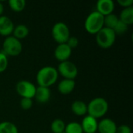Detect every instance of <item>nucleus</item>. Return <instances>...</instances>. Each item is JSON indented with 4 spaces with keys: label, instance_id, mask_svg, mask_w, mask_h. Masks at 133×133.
<instances>
[{
    "label": "nucleus",
    "instance_id": "1",
    "mask_svg": "<svg viewBox=\"0 0 133 133\" xmlns=\"http://www.w3.org/2000/svg\"><path fill=\"white\" fill-rule=\"evenodd\" d=\"M58 78V72L57 69L50 65L44 66L40 69L36 76V80L38 86L48 88L54 85L57 82Z\"/></svg>",
    "mask_w": 133,
    "mask_h": 133
},
{
    "label": "nucleus",
    "instance_id": "2",
    "mask_svg": "<svg viewBox=\"0 0 133 133\" xmlns=\"http://www.w3.org/2000/svg\"><path fill=\"white\" fill-rule=\"evenodd\" d=\"M108 103L103 97H96L87 104L88 115L97 119L104 117L108 111Z\"/></svg>",
    "mask_w": 133,
    "mask_h": 133
},
{
    "label": "nucleus",
    "instance_id": "3",
    "mask_svg": "<svg viewBox=\"0 0 133 133\" xmlns=\"http://www.w3.org/2000/svg\"><path fill=\"white\" fill-rule=\"evenodd\" d=\"M104 16L97 11L90 12L86 18L84 26L87 33L90 34H97L104 27Z\"/></svg>",
    "mask_w": 133,
    "mask_h": 133
},
{
    "label": "nucleus",
    "instance_id": "4",
    "mask_svg": "<svg viewBox=\"0 0 133 133\" xmlns=\"http://www.w3.org/2000/svg\"><path fill=\"white\" fill-rule=\"evenodd\" d=\"M116 34L114 30L107 27H103L96 34V41L99 47L101 48H109L115 42Z\"/></svg>",
    "mask_w": 133,
    "mask_h": 133
},
{
    "label": "nucleus",
    "instance_id": "5",
    "mask_svg": "<svg viewBox=\"0 0 133 133\" xmlns=\"http://www.w3.org/2000/svg\"><path fill=\"white\" fill-rule=\"evenodd\" d=\"M23 51L21 41L13 36L6 37L2 44V52L7 56H18Z\"/></svg>",
    "mask_w": 133,
    "mask_h": 133
},
{
    "label": "nucleus",
    "instance_id": "6",
    "mask_svg": "<svg viewBox=\"0 0 133 133\" xmlns=\"http://www.w3.org/2000/svg\"><path fill=\"white\" fill-rule=\"evenodd\" d=\"M51 35L53 39L58 44H65L70 37L69 26L63 22H58L55 23L51 29Z\"/></svg>",
    "mask_w": 133,
    "mask_h": 133
},
{
    "label": "nucleus",
    "instance_id": "7",
    "mask_svg": "<svg viewBox=\"0 0 133 133\" xmlns=\"http://www.w3.org/2000/svg\"><path fill=\"white\" fill-rule=\"evenodd\" d=\"M57 71L58 74H60L64 79H73L76 78L78 76V68L77 66L70 61H65L60 62Z\"/></svg>",
    "mask_w": 133,
    "mask_h": 133
},
{
    "label": "nucleus",
    "instance_id": "8",
    "mask_svg": "<svg viewBox=\"0 0 133 133\" xmlns=\"http://www.w3.org/2000/svg\"><path fill=\"white\" fill-rule=\"evenodd\" d=\"M16 90L22 98L33 99L35 95L36 87L28 80H20L16 83Z\"/></svg>",
    "mask_w": 133,
    "mask_h": 133
},
{
    "label": "nucleus",
    "instance_id": "9",
    "mask_svg": "<svg viewBox=\"0 0 133 133\" xmlns=\"http://www.w3.org/2000/svg\"><path fill=\"white\" fill-rule=\"evenodd\" d=\"M72 55V49L66 44H58L55 49V58L60 62L68 61Z\"/></svg>",
    "mask_w": 133,
    "mask_h": 133
},
{
    "label": "nucleus",
    "instance_id": "10",
    "mask_svg": "<svg viewBox=\"0 0 133 133\" xmlns=\"http://www.w3.org/2000/svg\"><path fill=\"white\" fill-rule=\"evenodd\" d=\"M14 24L12 19L7 16H0V35L9 37L12 34L14 30Z\"/></svg>",
    "mask_w": 133,
    "mask_h": 133
},
{
    "label": "nucleus",
    "instance_id": "11",
    "mask_svg": "<svg viewBox=\"0 0 133 133\" xmlns=\"http://www.w3.org/2000/svg\"><path fill=\"white\" fill-rule=\"evenodd\" d=\"M97 12L105 16L113 13L115 9V3L112 0H99L96 4Z\"/></svg>",
    "mask_w": 133,
    "mask_h": 133
},
{
    "label": "nucleus",
    "instance_id": "12",
    "mask_svg": "<svg viewBox=\"0 0 133 133\" xmlns=\"http://www.w3.org/2000/svg\"><path fill=\"white\" fill-rule=\"evenodd\" d=\"M80 125L83 133H96L97 132L98 122L96 118L90 115L85 116Z\"/></svg>",
    "mask_w": 133,
    "mask_h": 133
},
{
    "label": "nucleus",
    "instance_id": "13",
    "mask_svg": "<svg viewBox=\"0 0 133 133\" xmlns=\"http://www.w3.org/2000/svg\"><path fill=\"white\" fill-rule=\"evenodd\" d=\"M117 125L111 118H104L98 122L97 132L99 133H115Z\"/></svg>",
    "mask_w": 133,
    "mask_h": 133
},
{
    "label": "nucleus",
    "instance_id": "14",
    "mask_svg": "<svg viewBox=\"0 0 133 133\" xmlns=\"http://www.w3.org/2000/svg\"><path fill=\"white\" fill-rule=\"evenodd\" d=\"M35 100L41 104H44L47 103L50 98H51V90L48 87H36V91H35V95L34 97Z\"/></svg>",
    "mask_w": 133,
    "mask_h": 133
},
{
    "label": "nucleus",
    "instance_id": "15",
    "mask_svg": "<svg viewBox=\"0 0 133 133\" xmlns=\"http://www.w3.org/2000/svg\"><path fill=\"white\" fill-rule=\"evenodd\" d=\"M76 87V82L73 79H63L61 80L58 86V90L63 95H68L71 94Z\"/></svg>",
    "mask_w": 133,
    "mask_h": 133
},
{
    "label": "nucleus",
    "instance_id": "16",
    "mask_svg": "<svg viewBox=\"0 0 133 133\" xmlns=\"http://www.w3.org/2000/svg\"><path fill=\"white\" fill-rule=\"evenodd\" d=\"M72 113L77 116H83L87 114V104L79 100L75 101L71 106Z\"/></svg>",
    "mask_w": 133,
    "mask_h": 133
},
{
    "label": "nucleus",
    "instance_id": "17",
    "mask_svg": "<svg viewBox=\"0 0 133 133\" xmlns=\"http://www.w3.org/2000/svg\"><path fill=\"white\" fill-rule=\"evenodd\" d=\"M119 20L129 26L133 23V6L125 8L122 10L119 17Z\"/></svg>",
    "mask_w": 133,
    "mask_h": 133
},
{
    "label": "nucleus",
    "instance_id": "18",
    "mask_svg": "<svg viewBox=\"0 0 133 133\" xmlns=\"http://www.w3.org/2000/svg\"><path fill=\"white\" fill-rule=\"evenodd\" d=\"M12 36L18 39V40H23L26 38L29 34V28L24 25V24H19L16 26L14 27V30L12 31Z\"/></svg>",
    "mask_w": 133,
    "mask_h": 133
},
{
    "label": "nucleus",
    "instance_id": "19",
    "mask_svg": "<svg viewBox=\"0 0 133 133\" xmlns=\"http://www.w3.org/2000/svg\"><path fill=\"white\" fill-rule=\"evenodd\" d=\"M119 21L118 16L114 13L105 16L104 18V26L113 30Z\"/></svg>",
    "mask_w": 133,
    "mask_h": 133
},
{
    "label": "nucleus",
    "instance_id": "20",
    "mask_svg": "<svg viewBox=\"0 0 133 133\" xmlns=\"http://www.w3.org/2000/svg\"><path fill=\"white\" fill-rule=\"evenodd\" d=\"M66 124L60 118L55 119L51 124V130L53 133H63L65 132Z\"/></svg>",
    "mask_w": 133,
    "mask_h": 133
},
{
    "label": "nucleus",
    "instance_id": "21",
    "mask_svg": "<svg viewBox=\"0 0 133 133\" xmlns=\"http://www.w3.org/2000/svg\"><path fill=\"white\" fill-rule=\"evenodd\" d=\"M0 133H19L15 124L10 122H0Z\"/></svg>",
    "mask_w": 133,
    "mask_h": 133
},
{
    "label": "nucleus",
    "instance_id": "22",
    "mask_svg": "<svg viewBox=\"0 0 133 133\" xmlns=\"http://www.w3.org/2000/svg\"><path fill=\"white\" fill-rule=\"evenodd\" d=\"M10 9L16 12H19L23 11L26 6L25 0H9L8 2Z\"/></svg>",
    "mask_w": 133,
    "mask_h": 133
},
{
    "label": "nucleus",
    "instance_id": "23",
    "mask_svg": "<svg viewBox=\"0 0 133 133\" xmlns=\"http://www.w3.org/2000/svg\"><path fill=\"white\" fill-rule=\"evenodd\" d=\"M64 133H83V132L79 123L72 122L65 125Z\"/></svg>",
    "mask_w": 133,
    "mask_h": 133
},
{
    "label": "nucleus",
    "instance_id": "24",
    "mask_svg": "<svg viewBox=\"0 0 133 133\" xmlns=\"http://www.w3.org/2000/svg\"><path fill=\"white\" fill-rule=\"evenodd\" d=\"M128 29H129V26L128 25H126L125 23H124L123 22H122V21H118V23H117V25L115 26V28L113 29V30H114V32H115V34L117 35V34H118V35H120V34H125L126 32H127V30H128Z\"/></svg>",
    "mask_w": 133,
    "mask_h": 133
},
{
    "label": "nucleus",
    "instance_id": "25",
    "mask_svg": "<svg viewBox=\"0 0 133 133\" xmlns=\"http://www.w3.org/2000/svg\"><path fill=\"white\" fill-rule=\"evenodd\" d=\"M9 65L8 56L5 55L2 51H0V73L6 70Z\"/></svg>",
    "mask_w": 133,
    "mask_h": 133
},
{
    "label": "nucleus",
    "instance_id": "26",
    "mask_svg": "<svg viewBox=\"0 0 133 133\" xmlns=\"http://www.w3.org/2000/svg\"><path fill=\"white\" fill-rule=\"evenodd\" d=\"M33 99L30 98H21L19 101L20 108L23 110H29L33 106Z\"/></svg>",
    "mask_w": 133,
    "mask_h": 133
},
{
    "label": "nucleus",
    "instance_id": "27",
    "mask_svg": "<svg viewBox=\"0 0 133 133\" xmlns=\"http://www.w3.org/2000/svg\"><path fill=\"white\" fill-rule=\"evenodd\" d=\"M65 44L71 49H72V48H76L78 46V44H79V40H78L77 37H76L74 36H70Z\"/></svg>",
    "mask_w": 133,
    "mask_h": 133
},
{
    "label": "nucleus",
    "instance_id": "28",
    "mask_svg": "<svg viewBox=\"0 0 133 133\" xmlns=\"http://www.w3.org/2000/svg\"><path fill=\"white\" fill-rule=\"evenodd\" d=\"M115 133H132V129L127 125H122L120 126H117Z\"/></svg>",
    "mask_w": 133,
    "mask_h": 133
},
{
    "label": "nucleus",
    "instance_id": "29",
    "mask_svg": "<svg viewBox=\"0 0 133 133\" xmlns=\"http://www.w3.org/2000/svg\"><path fill=\"white\" fill-rule=\"evenodd\" d=\"M118 3L119 5H121L124 9L129 8V7L132 6L133 0H118Z\"/></svg>",
    "mask_w": 133,
    "mask_h": 133
},
{
    "label": "nucleus",
    "instance_id": "30",
    "mask_svg": "<svg viewBox=\"0 0 133 133\" xmlns=\"http://www.w3.org/2000/svg\"><path fill=\"white\" fill-rule=\"evenodd\" d=\"M3 12H4V5H3V4L0 2V16H2Z\"/></svg>",
    "mask_w": 133,
    "mask_h": 133
},
{
    "label": "nucleus",
    "instance_id": "31",
    "mask_svg": "<svg viewBox=\"0 0 133 133\" xmlns=\"http://www.w3.org/2000/svg\"><path fill=\"white\" fill-rule=\"evenodd\" d=\"M63 133H64V132H63Z\"/></svg>",
    "mask_w": 133,
    "mask_h": 133
}]
</instances>
